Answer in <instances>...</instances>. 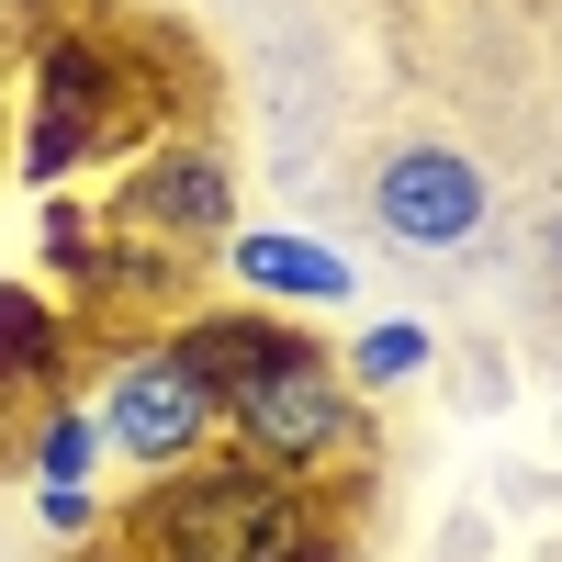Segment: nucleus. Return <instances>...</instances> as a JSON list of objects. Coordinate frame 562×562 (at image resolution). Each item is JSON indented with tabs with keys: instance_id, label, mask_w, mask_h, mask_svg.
Wrapping results in <instances>:
<instances>
[{
	"instance_id": "1",
	"label": "nucleus",
	"mask_w": 562,
	"mask_h": 562,
	"mask_svg": "<svg viewBox=\"0 0 562 562\" xmlns=\"http://www.w3.org/2000/svg\"><path fill=\"white\" fill-rule=\"evenodd\" d=\"M135 135H147V102H135V68L124 45L102 34H34V113H23V180L34 192H57L68 169L90 158H124Z\"/></svg>"
},
{
	"instance_id": "2",
	"label": "nucleus",
	"mask_w": 562,
	"mask_h": 562,
	"mask_svg": "<svg viewBox=\"0 0 562 562\" xmlns=\"http://www.w3.org/2000/svg\"><path fill=\"white\" fill-rule=\"evenodd\" d=\"M225 428L248 439L259 473H293V484H315L326 461H349V450L371 439V428H360L349 371L326 360V349H304V360L259 371V383H237V394H225Z\"/></svg>"
},
{
	"instance_id": "3",
	"label": "nucleus",
	"mask_w": 562,
	"mask_h": 562,
	"mask_svg": "<svg viewBox=\"0 0 562 562\" xmlns=\"http://www.w3.org/2000/svg\"><path fill=\"white\" fill-rule=\"evenodd\" d=\"M102 439L124 450V461H147V473H180V461H203L214 450V416H225V394L203 383V360L180 349V338H158V349H124L113 371H102Z\"/></svg>"
},
{
	"instance_id": "4",
	"label": "nucleus",
	"mask_w": 562,
	"mask_h": 562,
	"mask_svg": "<svg viewBox=\"0 0 562 562\" xmlns=\"http://www.w3.org/2000/svg\"><path fill=\"white\" fill-rule=\"evenodd\" d=\"M281 484H293V473H259V461H180V484L158 506H135L124 529H135L147 562H237Z\"/></svg>"
},
{
	"instance_id": "5",
	"label": "nucleus",
	"mask_w": 562,
	"mask_h": 562,
	"mask_svg": "<svg viewBox=\"0 0 562 562\" xmlns=\"http://www.w3.org/2000/svg\"><path fill=\"white\" fill-rule=\"evenodd\" d=\"M113 237L225 248V237H237V169H225L214 147H147L113 180Z\"/></svg>"
},
{
	"instance_id": "6",
	"label": "nucleus",
	"mask_w": 562,
	"mask_h": 562,
	"mask_svg": "<svg viewBox=\"0 0 562 562\" xmlns=\"http://www.w3.org/2000/svg\"><path fill=\"white\" fill-rule=\"evenodd\" d=\"M484 169L461 158V147H394L383 169H371V225L405 248H461L484 225Z\"/></svg>"
},
{
	"instance_id": "7",
	"label": "nucleus",
	"mask_w": 562,
	"mask_h": 562,
	"mask_svg": "<svg viewBox=\"0 0 562 562\" xmlns=\"http://www.w3.org/2000/svg\"><path fill=\"white\" fill-rule=\"evenodd\" d=\"M180 349L203 360V383H214V394H237V383H259V371L304 360L315 338H304L293 315H259V304H214V315H192V326H180Z\"/></svg>"
},
{
	"instance_id": "8",
	"label": "nucleus",
	"mask_w": 562,
	"mask_h": 562,
	"mask_svg": "<svg viewBox=\"0 0 562 562\" xmlns=\"http://www.w3.org/2000/svg\"><path fill=\"white\" fill-rule=\"evenodd\" d=\"M225 270H237L259 304H349V259H338V248H315V237L237 225V237H225Z\"/></svg>"
},
{
	"instance_id": "9",
	"label": "nucleus",
	"mask_w": 562,
	"mask_h": 562,
	"mask_svg": "<svg viewBox=\"0 0 562 562\" xmlns=\"http://www.w3.org/2000/svg\"><path fill=\"white\" fill-rule=\"evenodd\" d=\"M338 551H349L338 506H326L315 484H281V495H270V518L248 529V551H237V562H338Z\"/></svg>"
},
{
	"instance_id": "10",
	"label": "nucleus",
	"mask_w": 562,
	"mask_h": 562,
	"mask_svg": "<svg viewBox=\"0 0 562 562\" xmlns=\"http://www.w3.org/2000/svg\"><path fill=\"white\" fill-rule=\"evenodd\" d=\"M57 360H68V315L34 281H0V383H45Z\"/></svg>"
},
{
	"instance_id": "11",
	"label": "nucleus",
	"mask_w": 562,
	"mask_h": 562,
	"mask_svg": "<svg viewBox=\"0 0 562 562\" xmlns=\"http://www.w3.org/2000/svg\"><path fill=\"white\" fill-rule=\"evenodd\" d=\"M416 371H428V326L416 315H383L349 338V383H416Z\"/></svg>"
},
{
	"instance_id": "12",
	"label": "nucleus",
	"mask_w": 562,
	"mask_h": 562,
	"mask_svg": "<svg viewBox=\"0 0 562 562\" xmlns=\"http://www.w3.org/2000/svg\"><path fill=\"white\" fill-rule=\"evenodd\" d=\"M102 450H113V439H102V416L57 405V416L34 428V473H45V484H90V461H102Z\"/></svg>"
},
{
	"instance_id": "13",
	"label": "nucleus",
	"mask_w": 562,
	"mask_h": 562,
	"mask_svg": "<svg viewBox=\"0 0 562 562\" xmlns=\"http://www.w3.org/2000/svg\"><path fill=\"white\" fill-rule=\"evenodd\" d=\"M45 529L79 540V529H90V495H79V484H45Z\"/></svg>"
},
{
	"instance_id": "14",
	"label": "nucleus",
	"mask_w": 562,
	"mask_h": 562,
	"mask_svg": "<svg viewBox=\"0 0 562 562\" xmlns=\"http://www.w3.org/2000/svg\"><path fill=\"white\" fill-rule=\"evenodd\" d=\"M551 248H562V237H551Z\"/></svg>"
}]
</instances>
